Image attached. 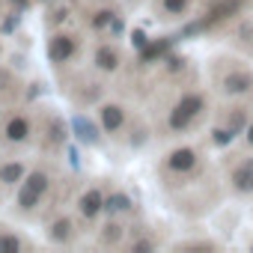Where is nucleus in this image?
<instances>
[{"label":"nucleus","mask_w":253,"mask_h":253,"mask_svg":"<svg viewBox=\"0 0 253 253\" xmlns=\"http://www.w3.org/2000/svg\"><path fill=\"white\" fill-rule=\"evenodd\" d=\"M45 191H48V176H45V173H30L27 182H24L21 191H18V203H21L24 209H33V206L42 200Z\"/></svg>","instance_id":"obj_2"},{"label":"nucleus","mask_w":253,"mask_h":253,"mask_svg":"<svg viewBox=\"0 0 253 253\" xmlns=\"http://www.w3.org/2000/svg\"><path fill=\"white\" fill-rule=\"evenodd\" d=\"M51 131H54V134H51L54 140H63V137H66V125H63L60 119H54V122H51Z\"/></svg>","instance_id":"obj_23"},{"label":"nucleus","mask_w":253,"mask_h":253,"mask_svg":"<svg viewBox=\"0 0 253 253\" xmlns=\"http://www.w3.org/2000/svg\"><path fill=\"white\" fill-rule=\"evenodd\" d=\"M119 235H122V229H119L116 223H107V226H104V232H101V238H104V241H116Z\"/></svg>","instance_id":"obj_22"},{"label":"nucleus","mask_w":253,"mask_h":253,"mask_svg":"<svg viewBox=\"0 0 253 253\" xmlns=\"http://www.w3.org/2000/svg\"><path fill=\"white\" fill-rule=\"evenodd\" d=\"M27 134H30V122H27L24 116H12V119L6 122V137H9V140L21 143Z\"/></svg>","instance_id":"obj_9"},{"label":"nucleus","mask_w":253,"mask_h":253,"mask_svg":"<svg viewBox=\"0 0 253 253\" xmlns=\"http://www.w3.org/2000/svg\"><path fill=\"white\" fill-rule=\"evenodd\" d=\"M134 250H152V244H149V241H137Z\"/></svg>","instance_id":"obj_26"},{"label":"nucleus","mask_w":253,"mask_h":253,"mask_svg":"<svg viewBox=\"0 0 253 253\" xmlns=\"http://www.w3.org/2000/svg\"><path fill=\"white\" fill-rule=\"evenodd\" d=\"M232 137H235V134H232L229 128H214V134H211V140H214L217 146H226V143H229Z\"/></svg>","instance_id":"obj_21"},{"label":"nucleus","mask_w":253,"mask_h":253,"mask_svg":"<svg viewBox=\"0 0 253 253\" xmlns=\"http://www.w3.org/2000/svg\"><path fill=\"white\" fill-rule=\"evenodd\" d=\"M232 185H235V191H241V194H250V191H253V158L244 161V164L232 173Z\"/></svg>","instance_id":"obj_6"},{"label":"nucleus","mask_w":253,"mask_h":253,"mask_svg":"<svg viewBox=\"0 0 253 253\" xmlns=\"http://www.w3.org/2000/svg\"><path fill=\"white\" fill-rule=\"evenodd\" d=\"M21 176H24V167L15 161V164H3L0 167V182H6V185H15V182H21Z\"/></svg>","instance_id":"obj_13"},{"label":"nucleus","mask_w":253,"mask_h":253,"mask_svg":"<svg viewBox=\"0 0 253 253\" xmlns=\"http://www.w3.org/2000/svg\"><path fill=\"white\" fill-rule=\"evenodd\" d=\"M72 54H75V39H72V36H63V33H60V36L51 39V45H48V57H51L54 63H66Z\"/></svg>","instance_id":"obj_3"},{"label":"nucleus","mask_w":253,"mask_h":253,"mask_svg":"<svg viewBox=\"0 0 253 253\" xmlns=\"http://www.w3.org/2000/svg\"><path fill=\"white\" fill-rule=\"evenodd\" d=\"M75 134L84 140V143H95L98 140V128H95V125L89 122V119H84V116H75Z\"/></svg>","instance_id":"obj_11"},{"label":"nucleus","mask_w":253,"mask_h":253,"mask_svg":"<svg viewBox=\"0 0 253 253\" xmlns=\"http://www.w3.org/2000/svg\"><path fill=\"white\" fill-rule=\"evenodd\" d=\"M131 39H134V45H137L140 51L149 45V39H146V33H143V30H134V36H131Z\"/></svg>","instance_id":"obj_24"},{"label":"nucleus","mask_w":253,"mask_h":253,"mask_svg":"<svg viewBox=\"0 0 253 253\" xmlns=\"http://www.w3.org/2000/svg\"><path fill=\"white\" fill-rule=\"evenodd\" d=\"M21 250V241L15 235H0V253H18Z\"/></svg>","instance_id":"obj_17"},{"label":"nucleus","mask_w":253,"mask_h":253,"mask_svg":"<svg viewBox=\"0 0 253 253\" xmlns=\"http://www.w3.org/2000/svg\"><path fill=\"white\" fill-rule=\"evenodd\" d=\"M182 63H185L182 57H167V69H170V72H179V69H182Z\"/></svg>","instance_id":"obj_25"},{"label":"nucleus","mask_w":253,"mask_h":253,"mask_svg":"<svg viewBox=\"0 0 253 253\" xmlns=\"http://www.w3.org/2000/svg\"><path fill=\"white\" fill-rule=\"evenodd\" d=\"M107 24H113V12H107V9L95 12V18H92V27H95V30H101V27H107Z\"/></svg>","instance_id":"obj_20"},{"label":"nucleus","mask_w":253,"mask_h":253,"mask_svg":"<svg viewBox=\"0 0 253 253\" xmlns=\"http://www.w3.org/2000/svg\"><path fill=\"white\" fill-rule=\"evenodd\" d=\"M200 110H203V95H197V92L185 95V98L173 107V113H170V128H173V131L188 128V125L194 122V116H197Z\"/></svg>","instance_id":"obj_1"},{"label":"nucleus","mask_w":253,"mask_h":253,"mask_svg":"<svg viewBox=\"0 0 253 253\" xmlns=\"http://www.w3.org/2000/svg\"><path fill=\"white\" fill-rule=\"evenodd\" d=\"M12 3H15L18 9H24V6H27V0H12Z\"/></svg>","instance_id":"obj_29"},{"label":"nucleus","mask_w":253,"mask_h":253,"mask_svg":"<svg viewBox=\"0 0 253 253\" xmlns=\"http://www.w3.org/2000/svg\"><path fill=\"white\" fill-rule=\"evenodd\" d=\"M250 86H253V78H250L247 72H232V75L223 78V89L232 92V95H235V92H247Z\"/></svg>","instance_id":"obj_8"},{"label":"nucleus","mask_w":253,"mask_h":253,"mask_svg":"<svg viewBox=\"0 0 253 253\" xmlns=\"http://www.w3.org/2000/svg\"><path fill=\"white\" fill-rule=\"evenodd\" d=\"M161 6L167 15H182L188 9V0H161Z\"/></svg>","instance_id":"obj_16"},{"label":"nucleus","mask_w":253,"mask_h":253,"mask_svg":"<svg viewBox=\"0 0 253 253\" xmlns=\"http://www.w3.org/2000/svg\"><path fill=\"white\" fill-rule=\"evenodd\" d=\"M167 167H170L173 173H188V170L197 167V152H194V149H176V152H170Z\"/></svg>","instance_id":"obj_4"},{"label":"nucleus","mask_w":253,"mask_h":253,"mask_svg":"<svg viewBox=\"0 0 253 253\" xmlns=\"http://www.w3.org/2000/svg\"><path fill=\"white\" fill-rule=\"evenodd\" d=\"M95 66L104 69V72H113V69L119 66V54H116L110 45H101V48L95 51Z\"/></svg>","instance_id":"obj_12"},{"label":"nucleus","mask_w":253,"mask_h":253,"mask_svg":"<svg viewBox=\"0 0 253 253\" xmlns=\"http://www.w3.org/2000/svg\"><path fill=\"white\" fill-rule=\"evenodd\" d=\"M247 143L253 146V125H250V128H247Z\"/></svg>","instance_id":"obj_28"},{"label":"nucleus","mask_w":253,"mask_h":253,"mask_svg":"<svg viewBox=\"0 0 253 253\" xmlns=\"http://www.w3.org/2000/svg\"><path fill=\"white\" fill-rule=\"evenodd\" d=\"M122 119H125L122 107H116V104H104L101 107V125H104L107 131H116L119 125H122Z\"/></svg>","instance_id":"obj_10"},{"label":"nucleus","mask_w":253,"mask_h":253,"mask_svg":"<svg viewBox=\"0 0 253 253\" xmlns=\"http://www.w3.org/2000/svg\"><path fill=\"white\" fill-rule=\"evenodd\" d=\"M167 48H170V39H161V42H155V45H146V48H143V54H140V63H152V60H155V57H161Z\"/></svg>","instance_id":"obj_14"},{"label":"nucleus","mask_w":253,"mask_h":253,"mask_svg":"<svg viewBox=\"0 0 253 253\" xmlns=\"http://www.w3.org/2000/svg\"><path fill=\"white\" fill-rule=\"evenodd\" d=\"M69 235H72V223H69L66 217L51 226V238H54V241H69Z\"/></svg>","instance_id":"obj_15"},{"label":"nucleus","mask_w":253,"mask_h":253,"mask_svg":"<svg viewBox=\"0 0 253 253\" xmlns=\"http://www.w3.org/2000/svg\"><path fill=\"white\" fill-rule=\"evenodd\" d=\"M241 3H244V0H220V3H214V6L209 9V18H206V27H211V24H217V21H223V18H229V15H235V12L241 9Z\"/></svg>","instance_id":"obj_5"},{"label":"nucleus","mask_w":253,"mask_h":253,"mask_svg":"<svg viewBox=\"0 0 253 253\" xmlns=\"http://www.w3.org/2000/svg\"><path fill=\"white\" fill-rule=\"evenodd\" d=\"M104 209V197H101V191H86L84 197H81V214L84 217H95L98 211Z\"/></svg>","instance_id":"obj_7"},{"label":"nucleus","mask_w":253,"mask_h":253,"mask_svg":"<svg viewBox=\"0 0 253 253\" xmlns=\"http://www.w3.org/2000/svg\"><path fill=\"white\" fill-rule=\"evenodd\" d=\"M244 125H247V110H235V113H232V125H229V131H232V134H238Z\"/></svg>","instance_id":"obj_19"},{"label":"nucleus","mask_w":253,"mask_h":253,"mask_svg":"<svg viewBox=\"0 0 253 253\" xmlns=\"http://www.w3.org/2000/svg\"><path fill=\"white\" fill-rule=\"evenodd\" d=\"M15 24H18V18H9V21H6V24H3V30H6V33H9V30H12V27H15Z\"/></svg>","instance_id":"obj_27"},{"label":"nucleus","mask_w":253,"mask_h":253,"mask_svg":"<svg viewBox=\"0 0 253 253\" xmlns=\"http://www.w3.org/2000/svg\"><path fill=\"white\" fill-rule=\"evenodd\" d=\"M104 209H107V211H125V209H128V197H122V194H113V197L104 203Z\"/></svg>","instance_id":"obj_18"}]
</instances>
